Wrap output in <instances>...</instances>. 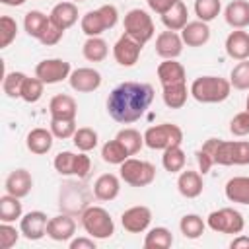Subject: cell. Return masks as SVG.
Returning <instances> with one entry per match:
<instances>
[{"label": "cell", "instance_id": "cell-1", "mask_svg": "<svg viewBox=\"0 0 249 249\" xmlns=\"http://www.w3.org/2000/svg\"><path fill=\"white\" fill-rule=\"evenodd\" d=\"M154 101V88L144 82H123L107 97V113L121 124L136 123Z\"/></svg>", "mask_w": 249, "mask_h": 249}, {"label": "cell", "instance_id": "cell-2", "mask_svg": "<svg viewBox=\"0 0 249 249\" xmlns=\"http://www.w3.org/2000/svg\"><path fill=\"white\" fill-rule=\"evenodd\" d=\"M189 91L198 103H222L230 97L231 84L220 76H198L191 84Z\"/></svg>", "mask_w": 249, "mask_h": 249}, {"label": "cell", "instance_id": "cell-3", "mask_svg": "<svg viewBox=\"0 0 249 249\" xmlns=\"http://www.w3.org/2000/svg\"><path fill=\"white\" fill-rule=\"evenodd\" d=\"M80 224H82L84 231L88 235H91L93 239H107L115 233V222L103 206L89 204L80 214Z\"/></svg>", "mask_w": 249, "mask_h": 249}, {"label": "cell", "instance_id": "cell-4", "mask_svg": "<svg viewBox=\"0 0 249 249\" xmlns=\"http://www.w3.org/2000/svg\"><path fill=\"white\" fill-rule=\"evenodd\" d=\"M58 206L62 212L76 216L89 206V191L78 181H66L58 195Z\"/></svg>", "mask_w": 249, "mask_h": 249}, {"label": "cell", "instance_id": "cell-5", "mask_svg": "<svg viewBox=\"0 0 249 249\" xmlns=\"http://www.w3.org/2000/svg\"><path fill=\"white\" fill-rule=\"evenodd\" d=\"M119 167L121 179L130 187H148L156 179V167L144 160L126 158Z\"/></svg>", "mask_w": 249, "mask_h": 249}, {"label": "cell", "instance_id": "cell-6", "mask_svg": "<svg viewBox=\"0 0 249 249\" xmlns=\"http://www.w3.org/2000/svg\"><path fill=\"white\" fill-rule=\"evenodd\" d=\"M181 142H183V130L173 123H161V124L146 128L144 132V144L152 150H165L169 146H181Z\"/></svg>", "mask_w": 249, "mask_h": 249}, {"label": "cell", "instance_id": "cell-7", "mask_svg": "<svg viewBox=\"0 0 249 249\" xmlns=\"http://www.w3.org/2000/svg\"><path fill=\"white\" fill-rule=\"evenodd\" d=\"M206 226L216 231V233H241L243 228H245V220H243V214L235 208H220V210H214L208 214L206 218Z\"/></svg>", "mask_w": 249, "mask_h": 249}, {"label": "cell", "instance_id": "cell-8", "mask_svg": "<svg viewBox=\"0 0 249 249\" xmlns=\"http://www.w3.org/2000/svg\"><path fill=\"white\" fill-rule=\"evenodd\" d=\"M154 31H156L154 21H152V18L146 10L134 8V10L126 12V16H124V33H128L130 37H134L136 41L146 45L154 37Z\"/></svg>", "mask_w": 249, "mask_h": 249}, {"label": "cell", "instance_id": "cell-9", "mask_svg": "<svg viewBox=\"0 0 249 249\" xmlns=\"http://www.w3.org/2000/svg\"><path fill=\"white\" fill-rule=\"evenodd\" d=\"M70 72H72L70 62H66L62 58H45V60H41L35 66V76L43 84H47V86L58 84L62 80H68L70 78Z\"/></svg>", "mask_w": 249, "mask_h": 249}, {"label": "cell", "instance_id": "cell-10", "mask_svg": "<svg viewBox=\"0 0 249 249\" xmlns=\"http://www.w3.org/2000/svg\"><path fill=\"white\" fill-rule=\"evenodd\" d=\"M142 43L136 41L134 37H130L128 33H123L117 43L113 45V56L117 60V64L124 66V68H130L138 62L140 58V53H142Z\"/></svg>", "mask_w": 249, "mask_h": 249}, {"label": "cell", "instance_id": "cell-11", "mask_svg": "<svg viewBox=\"0 0 249 249\" xmlns=\"http://www.w3.org/2000/svg\"><path fill=\"white\" fill-rule=\"evenodd\" d=\"M47 224H49V218H47L45 212L31 210V212H27L19 218V231L25 239L39 241L41 237L47 235Z\"/></svg>", "mask_w": 249, "mask_h": 249}, {"label": "cell", "instance_id": "cell-12", "mask_svg": "<svg viewBox=\"0 0 249 249\" xmlns=\"http://www.w3.org/2000/svg\"><path fill=\"white\" fill-rule=\"evenodd\" d=\"M152 222V210L144 204L130 206L121 214V224L128 233H142Z\"/></svg>", "mask_w": 249, "mask_h": 249}, {"label": "cell", "instance_id": "cell-13", "mask_svg": "<svg viewBox=\"0 0 249 249\" xmlns=\"http://www.w3.org/2000/svg\"><path fill=\"white\" fill-rule=\"evenodd\" d=\"M70 88L78 93H89V91H95L99 86H101V74L95 70V68H76L70 72Z\"/></svg>", "mask_w": 249, "mask_h": 249}, {"label": "cell", "instance_id": "cell-14", "mask_svg": "<svg viewBox=\"0 0 249 249\" xmlns=\"http://www.w3.org/2000/svg\"><path fill=\"white\" fill-rule=\"evenodd\" d=\"M74 233H76V220H74V216L62 212L58 216L49 218L47 235L53 241H70L74 237Z\"/></svg>", "mask_w": 249, "mask_h": 249}, {"label": "cell", "instance_id": "cell-15", "mask_svg": "<svg viewBox=\"0 0 249 249\" xmlns=\"http://www.w3.org/2000/svg\"><path fill=\"white\" fill-rule=\"evenodd\" d=\"M183 39L177 31H161L158 37H156V53L158 56H161L163 60L165 58H177L181 53H183Z\"/></svg>", "mask_w": 249, "mask_h": 249}, {"label": "cell", "instance_id": "cell-16", "mask_svg": "<svg viewBox=\"0 0 249 249\" xmlns=\"http://www.w3.org/2000/svg\"><path fill=\"white\" fill-rule=\"evenodd\" d=\"M31 187H33V177L27 169H14L6 181H4V189L6 193L18 196V198H23L31 193Z\"/></svg>", "mask_w": 249, "mask_h": 249}, {"label": "cell", "instance_id": "cell-17", "mask_svg": "<svg viewBox=\"0 0 249 249\" xmlns=\"http://www.w3.org/2000/svg\"><path fill=\"white\" fill-rule=\"evenodd\" d=\"M226 53L233 60H247L249 58V33L243 29H233L226 37Z\"/></svg>", "mask_w": 249, "mask_h": 249}, {"label": "cell", "instance_id": "cell-18", "mask_svg": "<svg viewBox=\"0 0 249 249\" xmlns=\"http://www.w3.org/2000/svg\"><path fill=\"white\" fill-rule=\"evenodd\" d=\"M181 39L187 47H202L208 43L210 39V27L206 21H189L183 29H181Z\"/></svg>", "mask_w": 249, "mask_h": 249}, {"label": "cell", "instance_id": "cell-19", "mask_svg": "<svg viewBox=\"0 0 249 249\" xmlns=\"http://www.w3.org/2000/svg\"><path fill=\"white\" fill-rule=\"evenodd\" d=\"M158 78H160V84L163 88V86H173V84L187 82V72H185L183 64L177 62L175 58H165L158 66Z\"/></svg>", "mask_w": 249, "mask_h": 249}, {"label": "cell", "instance_id": "cell-20", "mask_svg": "<svg viewBox=\"0 0 249 249\" xmlns=\"http://www.w3.org/2000/svg\"><path fill=\"white\" fill-rule=\"evenodd\" d=\"M119 191H121V181H119V177L113 175V173H103V175H99V177L95 179V183H93V189H91L93 196H95L97 200H103V202L117 198V196H119Z\"/></svg>", "mask_w": 249, "mask_h": 249}, {"label": "cell", "instance_id": "cell-21", "mask_svg": "<svg viewBox=\"0 0 249 249\" xmlns=\"http://www.w3.org/2000/svg\"><path fill=\"white\" fill-rule=\"evenodd\" d=\"M226 23L233 29H245L249 25V2L247 0H231L224 10Z\"/></svg>", "mask_w": 249, "mask_h": 249}, {"label": "cell", "instance_id": "cell-22", "mask_svg": "<svg viewBox=\"0 0 249 249\" xmlns=\"http://www.w3.org/2000/svg\"><path fill=\"white\" fill-rule=\"evenodd\" d=\"M49 18H51V23H54L56 27L66 31L68 27H72L78 21V6H76V2H58L51 10Z\"/></svg>", "mask_w": 249, "mask_h": 249}, {"label": "cell", "instance_id": "cell-23", "mask_svg": "<svg viewBox=\"0 0 249 249\" xmlns=\"http://www.w3.org/2000/svg\"><path fill=\"white\" fill-rule=\"evenodd\" d=\"M204 189V183H202V175L200 171H181L179 177H177V191L185 196V198H196Z\"/></svg>", "mask_w": 249, "mask_h": 249}, {"label": "cell", "instance_id": "cell-24", "mask_svg": "<svg viewBox=\"0 0 249 249\" xmlns=\"http://www.w3.org/2000/svg\"><path fill=\"white\" fill-rule=\"evenodd\" d=\"M49 113L51 119H76L78 105L72 95L58 93L49 101Z\"/></svg>", "mask_w": 249, "mask_h": 249}, {"label": "cell", "instance_id": "cell-25", "mask_svg": "<svg viewBox=\"0 0 249 249\" xmlns=\"http://www.w3.org/2000/svg\"><path fill=\"white\" fill-rule=\"evenodd\" d=\"M53 138H54V134L51 132V128L47 130V128L37 126V128H31V130L27 132L25 144H27V150H29L31 154L43 156V154H47V152L53 148Z\"/></svg>", "mask_w": 249, "mask_h": 249}, {"label": "cell", "instance_id": "cell-26", "mask_svg": "<svg viewBox=\"0 0 249 249\" xmlns=\"http://www.w3.org/2000/svg\"><path fill=\"white\" fill-rule=\"evenodd\" d=\"M224 193H226V198L230 202H237V204L249 206V177H245V175L231 177L226 183Z\"/></svg>", "mask_w": 249, "mask_h": 249}, {"label": "cell", "instance_id": "cell-27", "mask_svg": "<svg viewBox=\"0 0 249 249\" xmlns=\"http://www.w3.org/2000/svg\"><path fill=\"white\" fill-rule=\"evenodd\" d=\"M49 25H51V18L43 12H39V10H31L23 18V29L27 31L29 37H33L37 41L41 39V35L47 31Z\"/></svg>", "mask_w": 249, "mask_h": 249}, {"label": "cell", "instance_id": "cell-28", "mask_svg": "<svg viewBox=\"0 0 249 249\" xmlns=\"http://www.w3.org/2000/svg\"><path fill=\"white\" fill-rule=\"evenodd\" d=\"M161 23L169 29V31H181L187 23H189V10L183 4V0H179L169 12H165L161 16Z\"/></svg>", "mask_w": 249, "mask_h": 249}, {"label": "cell", "instance_id": "cell-29", "mask_svg": "<svg viewBox=\"0 0 249 249\" xmlns=\"http://www.w3.org/2000/svg\"><path fill=\"white\" fill-rule=\"evenodd\" d=\"M82 54L89 62H101L109 54V45L101 37H88L86 43L82 45Z\"/></svg>", "mask_w": 249, "mask_h": 249}, {"label": "cell", "instance_id": "cell-30", "mask_svg": "<svg viewBox=\"0 0 249 249\" xmlns=\"http://www.w3.org/2000/svg\"><path fill=\"white\" fill-rule=\"evenodd\" d=\"M191 95V91L187 89V82L183 84H173V86H163V103L169 109H181L187 103V97Z\"/></svg>", "mask_w": 249, "mask_h": 249}, {"label": "cell", "instance_id": "cell-31", "mask_svg": "<svg viewBox=\"0 0 249 249\" xmlns=\"http://www.w3.org/2000/svg\"><path fill=\"white\" fill-rule=\"evenodd\" d=\"M171 245H173V235L163 226H156L148 230L144 237V249H169Z\"/></svg>", "mask_w": 249, "mask_h": 249}, {"label": "cell", "instance_id": "cell-32", "mask_svg": "<svg viewBox=\"0 0 249 249\" xmlns=\"http://www.w3.org/2000/svg\"><path fill=\"white\" fill-rule=\"evenodd\" d=\"M126 158H130V154H128V150H126L117 138L107 140V142L101 146V160H103L105 163L121 165Z\"/></svg>", "mask_w": 249, "mask_h": 249}, {"label": "cell", "instance_id": "cell-33", "mask_svg": "<svg viewBox=\"0 0 249 249\" xmlns=\"http://www.w3.org/2000/svg\"><path fill=\"white\" fill-rule=\"evenodd\" d=\"M23 216V208L18 196L6 193L0 196V222H16Z\"/></svg>", "mask_w": 249, "mask_h": 249}, {"label": "cell", "instance_id": "cell-34", "mask_svg": "<svg viewBox=\"0 0 249 249\" xmlns=\"http://www.w3.org/2000/svg\"><path fill=\"white\" fill-rule=\"evenodd\" d=\"M185 161H187V156L181 150V146H169V148L163 150L161 165H163L165 171H169V173H181L183 167H185Z\"/></svg>", "mask_w": 249, "mask_h": 249}, {"label": "cell", "instance_id": "cell-35", "mask_svg": "<svg viewBox=\"0 0 249 249\" xmlns=\"http://www.w3.org/2000/svg\"><path fill=\"white\" fill-rule=\"evenodd\" d=\"M80 27H82V31H84L88 37H99L103 31H107L99 10H89V12H86V14L82 16V19H80Z\"/></svg>", "mask_w": 249, "mask_h": 249}, {"label": "cell", "instance_id": "cell-36", "mask_svg": "<svg viewBox=\"0 0 249 249\" xmlns=\"http://www.w3.org/2000/svg\"><path fill=\"white\" fill-rule=\"evenodd\" d=\"M126 150H128V154L130 156H134V154H138L140 150H142V146H144V134H140L136 128H130V126H126V128H121L119 132H117V136H115Z\"/></svg>", "mask_w": 249, "mask_h": 249}, {"label": "cell", "instance_id": "cell-37", "mask_svg": "<svg viewBox=\"0 0 249 249\" xmlns=\"http://www.w3.org/2000/svg\"><path fill=\"white\" fill-rule=\"evenodd\" d=\"M204 220L198 214H185L179 222V230L187 239H198L204 233Z\"/></svg>", "mask_w": 249, "mask_h": 249}, {"label": "cell", "instance_id": "cell-38", "mask_svg": "<svg viewBox=\"0 0 249 249\" xmlns=\"http://www.w3.org/2000/svg\"><path fill=\"white\" fill-rule=\"evenodd\" d=\"M72 142H74V146H76L80 152H89V150H93V148L97 146L99 138H97V132H95L93 128H89V126H80V128H76V132H74V136H72Z\"/></svg>", "mask_w": 249, "mask_h": 249}, {"label": "cell", "instance_id": "cell-39", "mask_svg": "<svg viewBox=\"0 0 249 249\" xmlns=\"http://www.w3.org/2000/svg\"><path fill=\"white\" fill-rule=\"evenodd\" d=\"M222 10V4L220 0H195V14L200 21H212L218 18Z\"/></svg>", "mask_w": 249, "mask_h": 249}, {"label": "cell", "instance_id": "cell-40", "mask_svg": "<svg viewBox=\"0 0 249 249\" xmlns=\"http://www.w3.org/2000/svg\"><path fill=\"white\" fill-rule=\"evenodd\" d=\"M230 84H231V88L241 89V91L249 89V58H247V60H239V62L231 68Z\"/></svg>", "mask_w": 249, "mask_h": 249}, {"label": "cell", "instance_id": "cell-41", "mask_svg": "<svg viewBox=\"0 0 249 249\" xmlns=\"http://www.w3.org/2000/svg\"><path fill=\"white\" fill-rule=\"evenodd\" d=\"M25 74L23 72H8L2 80V89L8 97L16 99V97H21V86L25 82Z\"/></svg>", "mask_w": 249, "mask_h": 249}, {"label": "cell", "instance_id": "cell-42", "mask_svg": "<svg viewBox=\"0 0 249 249\" xmlns=\"http://www.w3.org/2000/svg\"><path fill=\"white\" fill-rule=\"evenodd\" d=\"M43 82L35 76V78H25L23 86H21V99L25 103H37L41 97H43Z\"/></svg>", "mask_w": 249, "mask_h": 249}, {"label": "cell", "instance_id": "cell-43", "mask_svg": "<svg viewBox=\"0 0 249 249\" xmlns=\"http://www.w3.org/2000/svg\"><path fill=\"white\" fill-rule=\"evenodd\" d=\"M49 128L54 134V138H60V140L72 138L76 132V119H51Z\"/></svg>", "mask_w": 249, "mask_h": 249}, {"label": "cell", "instance_id": "cell-44", "mask_svg": "<svg viewBox=\"0 0 249 249\" xmlns=\"http://www.w3.org/2000/svg\"><path fill=\"white\" fill-rule=\"evenodd\" d=\"M16 35H18L16 19L10 16H2L0 18V49L10 47V43L16 39Z\"/></svg>", "mask_w": 249, "mask_h": 249}, {"label": "cell", "instance_id": "cell-45", "mask_svg": "<svg viewBox=\"0 0 249 249\" xmlns=\"http://www.w3.org/2000/svg\"><path fill=\"white\" fill-rule=\"evenodd\" d=\"M74 160H76L74 152H60L54 156L53 165L60 175H74Z\"/></svg>", "mask_w": 249, "mask_h": 249}, {"label": "cell", "instance_id": "cell-46", "mask_svg": "<svg viewBox=\"0 0 249 249\" xmlns=\"http://www.w3.org/2000/svg\"><path fill=\"white\" fill-rule=\"evenodd\" d=\"M19 233H21V231H18V230L12 226V222H2V224H0V247H2V249H12V247L18 243Z\"/></svg>", "mask_w": 249, "mask_h": 249}, {"label": "cell", "instance_id": "cell-47", "mask_svg": "<svg viewBox=\"0 0 249 249\" xmlns=\"http://www.w3.org/2000/svg\"><path fill=\"white\" fill-rule=\"evenodd\" d=\"M230 132L233 136H247L249 134V113L247 111L233 115V119L230 121Z\"/></svg>", "mask_w": 249, "mask_h": 249}, {"label": "cell", "instance_id": "cell-48", "mask_svg": "<svg viewBox=\"0 0 249 249\" xmlns=\"http://www.w3.org/2000/svg\"><path fill=\"white\" fill-rule=\"evenodd\" d=\"M91 171V160L89 156H86V152H80L76 154V160H74V175L78 179H86Z\"/></svg>", "mask_w": 249, "mask_h": 249}, {"label": "cell", "instance_id": "cell-49", "mask_svg": "<svg viewBox=\"0 0 249 249\" xmlns=\"http://www.w3.org/2000/svg\"><path fill=\"white\" fill-rule=\"evenodd\" d=\"M247 163H249V142L233 140V165H247Z\"/></svg>", "mask_w": 249, "mask_h": 249}, {"label": "cell", "instance_id": "cell-50", "mask_svg": "<svg viewBox=\"0 0 249 249\" xmlns=\"http://www.w3.org/2000/svg\"><path fill=\"white\" fill-rule=\"evenodd\" d=\"M97 10H99V14H101V18H103L105 27H107V29H113V27L117 25V21H119V12H117V8H115L113 4H103V6H99Z\"/></svg>", "mask_w": 249, "mask_h": 249}, {"label": "cell", "instance_id": "cell-51", "mask_svg": "<svg viewBox=\"0 0 249 249\" xmlns=\"http://www.w3.org/2000/svg\"><path fill=\"white\" fill-rule=\"evenodd\" d=\"M62 35H64V29H60V27H56L54 23H51L49 27H47V31L41 35V43L45 45V47H51V45H56L60 39H62Z\"/></svg>", "mask_w": 249, "mask_h": 249}, {"label": "cell", "instance_id": "cell-52", "mask_svg": "<svg viewBox=\"0 0 249 249\" xmlns=\"http://www.w3.org/2000/svg\"><path fill=\"white\" fill-rule=\"evenodd\" d=\"M148 2V8L152 10V12H156V14H160V16H163L165 12H169L179 0H146Z\"/></svg>", "mask_w": 249, "mask_h": 249}, {"label": "cell", "instance_id": "cell-53", "mask_svg": "<svg viewBox=\"0 0 249 249\" xmlns=\"http://www.w3.org/2000/svg\"><path fill=\"white\" fill-rule=\"evenodd\" d=\"M68 247L70 249H95V239L91 235H88V237H72L68 241Z\"/></svg>", "mask_w": 249, "mask_h": 249}, {"label": "cell", "instance_id": "cell-54", "mask_svg": "<svg viewBox=\"0 0 249 249\" xmlns=\"http://www.w3.org/2000/svg\"><path fill=\"white\" fill-rule=\"evenodd\" d=\"M230 247H231V249H249V235H239V233H237V235L231 239Z\"/></svg>", "mask_w": 249, "mask_h": 249}, {"label": "cell", "instance_id": "cell-55", "mask_svg": "<svg viewBox=\"0 0 249 249\" xmlns=\"http://www.w3.org/2000/svg\"><path fill=\"white\" fill-rule=\"evenodd\" d=\"M2 4H6V6H21V4H25L27 0H0Z\"/></svg>", "mask_w": 249, "mask_h": 249}, {"label": "cell", "instance_id": "cell-56", "mask_svg": "<svg viewBox=\"0 0 249 249\" xmlns=\"http://www.w3.org/2000/svg\"><path fill=\"white\" fill-rule=\"evenodd\" d=\"M245 111L249 113V95H247V99H245Z\"/></svg>", "mask_w": 249, "mask_h": 249}, {"label": "cell", "instance_id": "cell-57", "mask_svg": "<svg viewBox=\"0 0 249 249\" xmlns=\"http://www.w3.org/2000/svg\"><path fill=\"white\" fill-rule=\"evenodd\" d=\"M70 2H76L78 4V2H86V0H70Z\"/></svg>", "mask_w": 249, "mask_h": 249}]
</instances>
